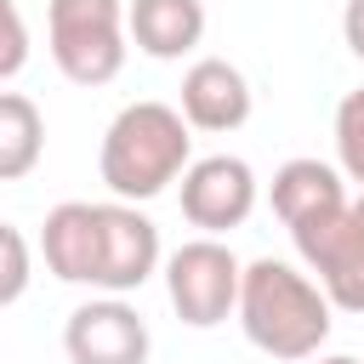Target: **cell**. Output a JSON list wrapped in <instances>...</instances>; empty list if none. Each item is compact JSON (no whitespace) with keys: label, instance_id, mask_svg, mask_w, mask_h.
I'll list each match as a JSON object with an SVG mask.
<instances>
[{"label":"cell","instance_id":"1","mask_svg":"<svg viewBox=\"0 0 364 364\" xmlns=\"http://www.w3.org/2000/svg\"><path fill=\"white\" fill-rule=\"evenodd\" d=\"M233 318L256 353L301 364V358H318V347L330 341L336 307H330L324 284L307 279L301 267H290L279 256H256V262H245Z\"/></svg>","mask_w":364,"mask_h":364},{"label":"cell","instance_id":"2","mask_svg":"<svg viewBox=\"0 0 364 364\" xmlns=\"http://www.w3.org/2000/svg\"><path fill=\"white\" fill-rule=\"evenodd\" d=\"M193 165V131L182 119V108L171 102H125L97 148V171L108 182L114 199L142 205L154 193H165L171 182H182V171Z\"/></svg>","mask_w":364,"mask_h":364},{"label":"cell","instance_id":"3","mask_svg":"<svg viewBox=\"0 0 364 364\" xmlns=\"http://www.w3.org/2000/svg\"><path fill=\"white\" fill-rule=\"evenodd\" d=\"M125 6L119 0H51L46 6V46L68 85H108L125 68Z\"/></svg>","mask_w":364,"mask_h":364},{"label":"cell","instance_id":"4","mask_svg":"<svg viewBox=\"0 0 364 364\" xmlns=\"http://www.w3.org/2000/svg\"><path fill=\"white\" fill-rule=\"evenodd\" d=\"M239 279H245V262L222 239H205V233L165 256V296H171L176 318L193 324V330H210V324L233 318Z\"/></svg>","mask_w":364,"mask_h":364},{"label":"cell","instance_id":"5","mask_svg":"<svg viewBox=\"0 0 364 364\" xmlns=\"http://www.w3.org/2000/svg\"><path fill=\"white\" fill-rule=\"evenodd\" d=\"M347 205H353L347 176H341L336 165H324V159H284V165L273 171V210H279V222L290 228L301 262H307V256L318 250V239L347 216Z\"/></svg>","mask_w":364,"mask_h":364},{"label":"cell","instance_id":"6","mask_svg":"<svg viewBox=\"0 0 364 364\" xmlns=\"http://www.w3.org/2000/svg\"><path fill=\"white\" fill-rule=\"evenodd\" d=\"M256 210V171L239 154H205L182 171V216L205 239L245 228Z\"/></svg>","mask_w":364,"mask_h":364},{"label":"cell","instance_id":"7","mask_svg":"<svg viewBox=\"0 0 364 364\" xmlns=\"http://www.w3.org/2000/svg\"><path fill=\"white\" fill-rule=\"evenodd\" d=\"M148 347H154L148 318L125 296H91L63 324L68 364H148Z\"/></svg>","mask_w":364,"mask_h":364},{"label":"cell","instance_id":"8","mask_svg":"<svg viewBox=\"0 0 364 364\" xmlns=\"http://www.w3.org/2000/svg\"><path fill=\"white\" fill-rule=\"evenodd\" d=\"M97 228H102V239H97V290L102 296L142 290L159 273V228L125 199L97 205Z\"/></svg>","mask_w":364,"mask_h":364},{"label":"cell","instance_id":"9","mask_svg":"<svg viewBox=\"0 0 364 364\" xmlns=\"http://www.w3.org/2000/svg\"><path fill=\"white\" fill-rule=\"evenodd\" d=\"M182 119L188 131H239L250 119V80L228 57H193L182 74Z\"/></svg>","mask_w":364,"mask_h":364},{"label":"cell","instance_id":"10","mask_svg":"<svg viewBox=\"0 0 364 364\" xmlns=\"http://www.w3.org/2000/svg\"><path fill=\"white\" fill-rule=\"evenodd\" d=\"M307 273H318L330 307L364 313V188L353 193L347 216L318 239V250L307 256Z\"/></svg>","mask_w":364,"mask_h":364},{"label":"cell","instance_id":"11","mask_svg":"<svg viewBox=\"0 0 364 364\" xmlns=\"http://www.w3.org/2000/svg\"><path fill=\"white\" fill-rule=\"evenodd\" d=\"M97 205L91 199H63L40 222V256L63 284H91L97 290Z\"/></svg>","mask_w":364,"mask_h":364},{"label":"cell","instance_id":"12","mask_svg":"<svg viewBox=\"0 0 364 364\" xmlns=\"http://www.w3.org/2000/svg\"><path fill=\"white\" fill-rule=\"evenodd\" d=\"M125 34L142 57L176 63L205 40V0H131L125 6Z\"/></svg>","mask_w":364,"mask_h":364},{"label":"cell","instance_id":"13","mask_svg":"<svg viewBox=\"0 0 364 364\" xmlns=\"http://www.w3.org/2000/svg\"><path fill=\"white\" fill-rule=\"evenodd\" d=\"M46 154V119L34 97L0 91V182H23Z\"/></svg>","mask_w":364,"mask_h":364},{"label":"cell","instance_id":"14","mask_svg":"<svg viewBox=\"0 0 364 364\" xmlns=\"http://www.w3.org/2000/svg\"><path fill=\"white\" fill-rule=\"evenodd\" d=\"M336 171L364 188V85L336 102Z\"/></svg>","mask_w":364,"mask_h":364},{"label":"cell","instance_id":"15","mask_svg":"<svg viewBox=\"0 0 364 364\" xmlns=\"http://www.w3.org/2000/svg\"><path fill=\"white\" fill-rule=\"evenodd\" d=\"M28 279H34V250H28V239H23L11 222H0V307L23 301Z\"/></svg>","mask_w":364,"mask_h":364},{"label":"cell","instance_id":"16","mask_svg":"<svg viewBox=\"0 0 364 364\" xmlns=\"http://www.w3.org/2000/svg\"><path fill=\"white\" fill-rule=\"evenodd\" d=\"M28 68V23L17 11V0H0V85L17 80Z\"/></svg>","mask_w":364,"mask_h":364},{"label":"cell","instance_id":"17","mask_svg":"<svg viewBox=\"0 0 364 364\" xmlns=\"http://www.w3.org/2000/svg\"><path fill=\"white\" fill-rule=\"evenodd\" d=\"M341 40H347V51L364 63V0H347V6H341Z\"/></svg>","mask_w":364,"mask_h":364},{"label":"cell","instance_id":"18","mask_svg":"<svg viewBox=\"0 0 364 364\" xmlns=\"http://www.w3.org/2000/svg\"><path fill=\"white\" fill-rule=\"evenodd\" d=\"M318 364H358V358H347V353H330V358H318Z\"/></svg>","mask_w":364,"mask_h":364}]
</instances>
